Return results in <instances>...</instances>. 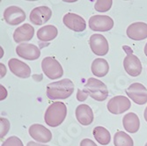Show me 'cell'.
<instances>
[{"label":"cell","instance_id":"cell-31","mask_svg":"<svg viewBox=\"0 0 147 146\" xmlns=\"http://www.w3.org/2000/svg\"><path fill=\"white\" fill-rule=\"evenodd\" d=\"M144 119H145V121L147 122V107L144 110Z\"/></svg>","mask_w":147,"mask_h":146},{"label":"cell","instance_id":"cell-4","mask_svg":"<svg viewBox=\"0 0 147 146\" xmlns=\"http://www.w3.org/2000/svg\"><path fill=\"white\" fill-rule=\"evenodd\" d=\"M42 69L46 77L50 79H57L63 75V70L60 63L50 57L43 58L42 61Z\"/></svg>","mask_w":147,"mask_h":146},{"label":"cell","instance_id":"cell-1","mask_svg":"<svg viewBox=\"0 0 147 146\" xmlns=\"http://www.w3.org/2000/svg\"><path fill=\"white\" fill-rule=\"evenodd\" d=\"M109 95L107 85L100 80L94 77H90L86 83L84 89L77 92V100L78 101H85L88 96H91L97 101H104Z\"/></svg>","mask_w":147,"mask_h":146},{"label":"cell","instance_id":"cell-2","mask_svg":"<svg viewBox=\"0 0 147 146\" xmlns=\"http://www.w3.org/2000/svg\"><path fill=\"white\" fill-rule=\"evenodd\" d=\"M74 92V84L69 78L50 83L47 85L46 94L49 100H65Z\"/></svg>","mask_w":147,"mask_h":146},{"label":"cell","instance_id":"cell-29","mask_svg":"<svg viewBox=\"0 0 147 146\" xmlns=\"http://www.w3.org/2000/svg\"><path fill=\"white\" fill-rule=\"evenodd\" d=\"M26 146H49V145H46V144H42V143H35L34 141H31V142H28Z\"/></svg>","mask_w":147,"mask_h":146},{"label":"cell","instance_id":"cell-5","mask_svg":"<svg viewBox=\"0 0 147 146\" xmlns=\"http://www.w3.org/2000/svg\"><path fill=\"white\" fill-rule=\"evenodd\" d=\"M89 28L93 31L107 32L114 28V20L107 15H93L89 19Z\"/></svg>","mask_w":147,"mask_h":146},{"label":"cell","instance_id":"cell-8","mask_svg":"<svg viewBox=\"0 0 147 146\" xmlns=\"http://www.w3.org/2000/svg\"><path fill=\"white\" fill-rule=\"evenodd\" d=\"M89 44L93 54L96 56H105L108 54L109 50V46L107 39L100 34H92L90 37Z\"/></svg>","mask_w":147,"mask_h":146},{"label":"cell","instance_id":"cell-24","mask_svg":"<svg viewBox=\"0 0 147 146\" xmlns=\"http://www.w3.org/2000/svg\"><path fill=\"white\" fill-rule=\"evenodd\" d=\"M112 4V0H97L94 4V9L99 12H106L110 10Z\"/></svg>","mask_w":147,"mask_h":146},{"label":"cell","instance_id":"cell-18","mask_svg":"<svg viewBox=\"0 0 147 146\" xmlns=\"http://www.w3.org/2000/svg\"><path fill=\"white\" fill-rule=\"evenodd\" d=\"M34 29L30 24H23L13 33V40L17 43L22 42H28L34 37Z\"/></svg>","mask_w":147,"mask_h":146},{"label":"cell","instance_id":"cell-6","mask_svg":"<svg viewBox=\"0 0 147 146\" xmlns=\"http://www.w3.org/2000/svg\"><path fill=\"white\" fill-rule=\"evenodd\" d=\"M131 107V102L129 98L122 95L115 96L108 102V110L114 114H121L128 111Z\"/></svg>","mask_w":147,"mask_h":146},{"label":"cell","instance_id":"cell-32","mask_svg":"<svg viewBox=\"0 0 147 146\" xmlns=\"http://www.w3.org/2000/svg\"><path fill=\"white\" fill-rule=\"evenodd\" d=\"M144 54H145V56L147 57V43H146L145 46H144Z\"/></svg>","mask_w":147,"mask_h":146},{"label":"cell","instance_id":"cell-12","mask_svg":"<svg viewBox=\"0 0 147 146\" xmlns=\"http://www.w3.org/2000/svg\"><path fill=\"white\" fill-rule=\"evenodd\" d=\"M63 21L66 28L75 32H83L86 28V20L76 13L68 12L63 16Z\"/></svg>","mask_w":147,"mask_h":146},{"label":"cell","instance_id":"cell-13","mask_svg":"<svg viewBox=\"0 0 147 146\" xmlns=\"http://www.w3.org/2000/svg\"><path fill=\"white\" fill-rule=\"evenodd\" d=\"M28 132L30 137L38 143H49L52 139V133L50 130L42 124H33L30 126Z\"/></svg>","mask_w":147,"mask_h":146},{"label":"cell","instance_id":"cell-3","mask_svg":"<svg viewBox=\"0 0 147 146\" xmlns=\"http://www.w3.org/2000/svg\"><path fill=\"white\" fill-rule=\"evenodd\" d=\"M67 115V107L63 102L57 101L52 103L47 108L44 115V121L49 127L56 128L61 125Z\"/></svg>","mask_w":147,"mask_h":146},{"label":"cell","instance_id":"cell-34","mask_svg":"<svg viewBox=\"0 0 147 146\" xmlns=\"http://www.w3.org/2000/svg\"><path fill=\"white\" fill-rule=\"evenodd\" d=\"M145 146H147V143H146V144H145Z\"/></svg>","mask_w":147,"mask_h":146},{"label":"cell","instance_id":"cell-19","mask_svg":"<svg viewBox=\"0 0 147 146\" xmlns=\"http://www.w3.org/2000/svg\"><path fill=\"white\" fill-rule=\"evenodd\" d=\"M123 124L125 130L129 133H136L140 127V121L135 113H129L123 118Z\"/></svg>","mask_w":147,"mask_h":146},{"label":"cell","instance_id":"cell-30","mask_svg":"<svg viewBox=\"0 0 147 146\" xmlns=\"http://www.w3.org/2000/svg\"><path fill=\"white\" fill-rule=\"evenodd\" d=\"M0 68H1V77H4V76L6 73V69H5V66L2 63H0Z\"/></svg>","mask_w":147,"mask_h":146},{"label":"cell","instance_id":"cell-7","mask_svg":"<svg viewBox=\"0 0 147 146\" xmlns=\"http://www.w3.org/2000/svg\"><path fill=\"white\" fill-rule=\"evenodd\" d=\"M126 94L138 105H144L147 102V89L140 83H133L126 90Z\"/></svg>","mask_w":147,"mask_h":146},{"label":"cell","instance_id":"cell-28","mask_svg":"<svg viewBox=\"0 0 147 146\" xmlns=\"http://www.w3.org/2000/svg\"><path fill=\"white\" fill-rule=\"evenodd\" d=\"M0 89H1V95H0V100H4L6 98V96H7V91H6V89L3 85L0 86Z\"/></svg>","mask_w":147,"mask_h":146},{"label":"cell","instance_id":"cell-15","mask_svg":"<svg viewBox=\"0 0 147 146\" xmlns=\"http://www.w3.org/2000/svg\"><path fill=\"white\" fill-rule=\"evenodd\" d=\"M8 65H9V70L13 74L20 78H28L31 75V69L29 66L19 59L16 58L10 59L8 62Z\"/></svg>","mask_w":147,"mask_h":146},{"label":"cell","instance_id":"cell-16","mask_svg":"<svg viewBox=\"0 0 147 146\" xmlns=\"http://www.w3.org/2000/svg\"><path fill=\"white\" fill-rule=\"evenodd\" d=\"M126 34L129 38L134 41H142L147 38V24L136 22L129 26Z\"/></svg>","mask_w":147,"mask_h":146},{"label":"cell","instance_id":"cell-9","mask_svg":"<svg viewBox=\"0 0 147 146\" xmlns=\"http://www.w3.org/2000/svg\"><path fill=\"white\" fill-rule=\"evenodd\" d=\"M129 48H129V53H128L123 60V67L130 77H138L142 72V63L137 56L132 54V51Z\"/></svg>","mask_w":147,"mask_h":146},{"label":"cell","instance_id":"cell-33","mask_svg":"<svg viewBox=\"0 0 147 146\" xmlns=\"http://www.w3.org/2000/svg\"><path fill=\"white\" fill-rule=\"evenodd\" d=\"M3 57V49H2V48H1V57Z\"/></svg>","mask_w":147,"mask_h":146},{"label":"cell","instance_id":"cell-11","mask_svg":"<svg viewBox=\"0 0 147 146\" xmlns=\"http://www.w3.org/2000/svg\"><path fill=\"white\" fill-rule=\"evenodd\" d=\"M52 16V11L48 6H38L32 10L29 20L34 25L42 26L48 22Z\"/></svg>","mask_w":147,"mask_h":146},{"label":"cell","instance_id":"cell-27","mask_svg":"<svg viewBox=\"0 0 147 146\" xmlns=\"http://www.w3.org/2000/svg\"><path fill=\"white\" fill-rule=\"evenodd\" d=\"M80 146H97V144L89 138H85L80 142Z\"/></svg>","mask_w":147,"mask_h":146},{"label":"cell","instance_id":"cell-25","mask_svg":"<svg viewBox=\"0 0 147 146\" xmlns=\"http://www.w3.org/2000/svg\"><path fill=\"white\" fill-rule=\"evenodd\" d=\"M0 125H1V130H0V138H4L5 135L8 133L10 129V122L5 118H0Z\"/></svg>","mask_w":147,"mask_h":146},{"label":"cell","instance_id":"cell-17","mask_svg":"<svg viewBox=\"0 0 147 146\" xmlns=\"http://www.w3.org/2000/svg\"><path fill=\"white\" fill-rule=\"evenodd\" d=\"M75 113H76V118L78 122L83 126L90 125L93 122V120H94L93 112L92 108L86 104L78 106Z\"/></svg>","mask_w":147,"mask_h":146},{"label":"cell","instance_id":"cell-22","mask_svg":"<svg viewBox=\"0 0 147 146\" xmlns=\"http://www.w3.org/2000/svg\"><path fill=\"white\" fill-rule=\"evenodd\" d=\"M92 135L94 137L95 140L100 143L101 145H108L111 140V135L109 131L104 127L97 126L93 129Z\"/></svg>","mask_w":147,"mask_h":146},{"label":"cell","instance_id":"cell-23","mask_svg":"<svg viewBox=\"0 0 147 146\" xmlns=\"http://www.w3.org/2000/svg\"><path fill=\"white\" fill-rule=\"evenodd\" d=\"M114 144L115 146H133L134 142L127 133L118 131L114 137Z\"/></svg>","mask_w":147,"mask_h":146},{"label":"cell","instance_id":"cell-20","mask_svg":"<svg viewBox=\"0 0 147 146\" xmlns=\"http://www.w3.org/2000/svg\"><path fill=\"white\" fill-rule=\"evenodd\" d=\"M91 70L95 77H105L109 71V65L107 60L103 58H96L92 63Z\"/></svg>","mask_w":147,"mask_h":146},{"label":"cell","instance_id":"cell-21","mask_svg":"<svg viewBox=\"0 0 147 146\" xmlns=\"http://www.w3.org/2000/svg\"><path fill=\"white\" fill-rule=\"evenodd\" d=\"M58 34V30L55 26L47 25L37 31V38L41 42H50Z\"/></svg>","mask_w":147,"mask_h":146},{"label":"cell","instance_id":"cell-14","mask_svg":"<svg viewBox=\"0 0 147 146\" xmlns=\"http://www.w3.org/2000/svg\"><path fill=\"white\" fill-rule=\"evenodd\" d=\"M16 53L17 55L24 58L26 60H36L41 56V50L40 48L30 43H21L16 48Z\"/></svg>","mask_w":147,"mask_h":146},{"label":"cell","instance_id":"cell-26","mask_svg":"<svg viewBox=\"0 0 147 146\" xmlns=\"http://www.w3.org/2000/svg\"><path fill=\"white\" fill-rule=\"evenodd\" d=\"M1 146H24V145L22 141L19 137L12 136L7 138Z\"/></svg>","mask_w":147,"mask_h":146},{"label":"cell","instance_id":"cell-10","mask_svg":"<svg viewBox=\"0 0 147 146\" xmlns=\"http://www.w3.org/2000/svg\"><path fill=\"white\" fill-rule=\"evenodd\" d=\"M4 20L11 26H17L26 20V13L19 6L11 5L5 10Z\"/></svg>","mask_w":147,"mask_h":146}]
</instances>
